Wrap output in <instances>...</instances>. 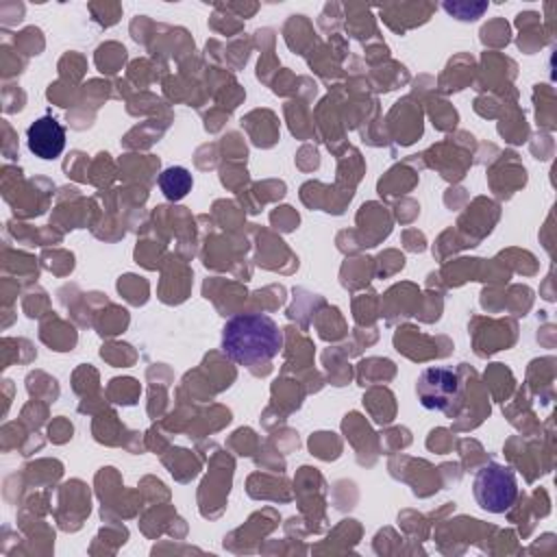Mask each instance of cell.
<instances>
[{
	"instance_id": "1",
	"label": "cell",
	"mask_w": 557,
	"mask_h": 557,
	"mask_svg": "<svg viewBox=\"0 0 557 557\" xmlns=\"http://www.w3.org/2000/svg\"><path fill=\"white\" fill-rule=\"evenodd\" d=\"M283 348L278 324L265 313H237L222 329V352L239 366H261L272 361Z\"/></svg>"
},
{
	"instance_id": "3",
	"label": "cell",
	"mask_w": 557,
	"mask_h": 557,
	"mask_svg": "<svg viewBox=\"0 0 557 557\" xmlns=\"http://www.w3.org/2000/svg\"><path fill=\"white\" fill-rule=\"evenodd\" d=\"M416 394L422 407L433 411L453 413L461 398V383L459 374L450 368H426L420 372L416 381Z\"/></svg>"
},
{
	"instance_id": "5",
	"label": "cell",
	"mask_w": 557,
	"mask_h": 557,
	"mask_svg": "<svg viewBox=\"0 0 557 557\" xmlns=\"http://www.w3.org/2000/svg\"><path fill=\"white\" fill-rule=\"evenodd\" d=\"M159 189L163 191V196L168 200L176 202V200L185 198L191 191V174H189V170L183 168V165L165 168L159 174Z\"/></svg>"
},
{
	"instance_id": "2",
	"label": "cell",
	"mask_w": 557,
	"mask_h": 557,
	"mask_svg": "<svg viewBox=\"0 0 557 557\" xmlns=\"http://www.w3.org/2000/svg\"><path fill=\"white\" fill-rule=\"evenodd\" d=\"M472 494L481 509L490 513H505L518 498L516 472L505 463L490 461L474 474Z\"/></svg>"
},
{
	"instance_id": "4",
	"label": "cell",
	"mask_w": 557,
	"mask_h": 557,
	"mask_svg": "<svg viewBox=\"0 0 557 557\" xmlns=\"http://www.w3.org/2000/svg\"><path fill=\"white\" fill-rule=\"evenodd\" d=\"M28 150L39 159H57L65 148V128L52 115L35 120L26 131Z\"/></svg>"
}]
</instances>
